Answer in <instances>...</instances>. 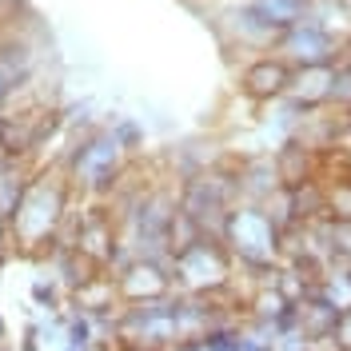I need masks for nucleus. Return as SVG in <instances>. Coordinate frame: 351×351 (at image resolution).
Returning a JSON list of instances; mask_svg holds the SVG:
<instances>
[{"label":"nucleus","mask_w":351,"mask_h":351,"mask_svg":"<svg viewBox=\"0 0 351 351\" xmlns=\"http://www.w3.org/2000/svg\"><path fill=\"white\" fill-rule=\"evenodd\" d=\"M240 88L252 100H271V96H280L287 88V68L280 64V60H260V64H252L243 72Z\"/></svg>","instance_id":"nucleus-1"},{"label":"nucleus","mask_w":351,"mask_h":351,"mask_svg":"<svg viewBox=\"0 0 351 351\" xmlns=\"http://www.w3.org/2000/svg\"><path fill=\"white\" fill-rule=\"evenodd\" d=\"M311 164H315V148H300V144H287L280 152L276 172L287 188H311Z\"/></svg>","instance_id":"nucleus-2"},{"label":"nucleus","mask_w":351,"mask_h":351,"mask_svg":"<svg viewBox=\"0 0 351 351\" xmlns=\"http://www.w3.org/2000/svg\"><path fill=\"white\" fill-rule=\"evenodd\" d=\"M324 196V212L335 219H351V180L348 184H335L328 192H319Z\"/></svg>","instance_id":"nucleus-3"}]
</instances>
